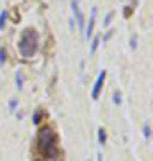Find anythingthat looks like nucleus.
Here are the masks:
<instances>
[{
  "mask_svg": "<svg viewBox=\"0 0 153 161\" xmlns=\"http://www.w3.org/2000/svg\"><path fill=\"white\" fill-rule=\"evenodd\" d=\"M98 142H100L102 145L107 142V134H105V131H103V129H98Z\"/></svg>",
  "mask_w": 153,
  "mask_h": 161,
  "instance_id": "nucleus-6",
  "label": "nucleus"
},
{
  "mask_svg": "<svg viewBox=\"0 0 153 161\" xmlns=\"http://www.w3.org/2000/svg\"><path fill=\"white\" fill-rule=\"evenodd\" d=\"M39 118H41V113H38V115L34 116V124H39Z\"/></svg>",
  "mask_w": 153,
  "mask_h": 161,
  "instance_id": "nucleus-13",
  "label": "nucleus"
},
{
  "mask_svg": "<svg viewBox=\"0 0 153 161\" xmlns=\"http://www.w3.org/2000/svg\"><path fill=\"white\" fill-rule=\"evenodd\" d=\"M114 104H121V93L119 92L114 93Z\"/></svg>",
  "mask_w": 153,
  "mask_h": 161,
  "instance_id": "nucleus-12",
  "label": "nucleus"
},
{
  "mask_svg": "<svg viewBox=\"0 0 153 161\" xmlns=\"http://www.w3.org/2000/svg\"><path fill=\"white\" fill-rule=\"evenodd\" d=\"M96 7H93V11H91V18H89V23L85 25V29H84V36L89 40L91 36H93V29H94V22H96Z\"/></svg>",
  "mask_w": 153,
  "mask_h": 161,
  "instance_id": "nucleus-4",
  "label": "nucleus"
},
{
  "mask_svg": "<svg viewBox=\"0 0 153 161\" xmlns=\"http://www.w3.org/2000/svg\"><path fill=\"white\" fill-rule=\"evenodd\" d=\"M130 45H132V48H135V36L132 38V41H130Z\"/></svg>",
  "mask_w": 153,
  "mask_h": 161,
  "instance_id": "nucleus-14",
  "label": "nucleus"
},
{
  "mask_svg": "<svg viewBox=\"0 0 153 161\" xmlns=\"http://www.w3.org/2000/svg\"><path fill=\"white\" fill-rule=\"evenodd\" d=\"M112 18H114V13L110 11V13L107 14V18L103 20V27H109V23H110V20H112Z\"/></svg>",
  "mask_w": 153,
  "mask_h": 161,
  "instance_id": "nucleus-8",
  "label": "nucleus"
},
{
  "mask_svg": "<svg viewBox=\"0 0 153 161\" xmlns=\"http://www.w3.org/2000/svg\"><path fill=\"white\" fill-rule=\"evenodd\" d=\"M38 147H39V152L48 159H55L59 156V149H57V138L55 132L52 131L50 127H43L39 131V136H38Z\"/></svg>",
  "mask_w": 153,
  "mask_h": 161,
  "instance_id": "nucleus-1",
  "label": "nucleus"
},
{
  "mask_svg": "<svg viewBox=\"0 0 153 161\" xmlns=\"http://www.w3.org/2000/svg\"><path fill=\"white\" fill-rule=\"evenodd\" d=\"M22 74H20V72H18V75H16V86H18V90H22V86H23V84H22Z\"/></svg>",
  "mask_w": 153,
  "mask_h": 161,
  "instance_id": "nucleus-10",
  "label": "nucleus"
},
{
  "mask_svg": "<svg viewBox=\"0 0 153 161\" xmlns=\"http://www.w3.org/2000/svg\"><path fill=\"white\" fill-rule=\"evenodd\" d=\"M142 132H144V136H146V140H150V138H151V129H150V125H144Z\"/></svg>",
  "mask_w": 153,
  "mask_h": 161,
  "instance_id": "nucleus-9",
  "label": "nucleus"
},
{
  "mask_svg": "<svg viewBox=\"0 0 153 161\" xmlns=\"http://www.w3.org/2000/svg\"><path fill=\"white\" fill-rule=\"evenodd\" d=\"M6 20H7V11H2L0 13V29L6 27Z\"/></svg>",
  "mask_w": 153,
  "mask_h": 161,
  "instance_id": "nucleus-7",
  "label": "nucleus"
},
{
  "mask_svg": "<svg viewBox=\"0 0 153 161\" xmlns=\"http://www.w3.org/2000/svg\"><path fill=\"white\" fill-rule=\"evenodd\" d=\"M100 41H102V38H100V36H96V38L93 40V43H91V54H94V52H96L98 45H100Z\"/></svg>",
  "mask_w": 153,
  "mask_h": 161,
  "instance_id": "nucleus-5",
  "label": "nucleus"
},
{
  "mask_svg": "<svg viewBox=\"0 0 153 161\" xmlns=\"http://www.w3.org/2000/svg\"><path fill=\"white\" fill-rule=\"evenodd\" d=\"M98 158H96V161H102V154H96Z\"/></svg>",
  "mask_w": 153,
  "mask_h": 161,
  "instance_id": "nucleus-16",
  "label": "nucleus"
},
{
  "mask_svg": "<svg viewBox=\"0 0 153 161\" xmlns=\"http://www.w3.org/2000/svg\"><path fill=\"white\" fill-rule=\"evenodd\" d=\"M39 47V36L34 29H25L20 34V41H18V50L23 58H32Z\"/></svg>",
  "mask_w": 153,
  "mask_h": 161,
  "instance_id": "nucleus-2",
  "label": "nucleus"
},
{
  "mask_svg": "<svg viewBox=\"0 0 153 161\" xmlns=\"http://www.w3.org/2000/svg\"><path fill=\"white\" fill-rule=\"evenodd\" d=\"M125 16H130V7H125Z\"/></svg>",
  "mask_w": 153,
  "mask_h": 161,
  "instance_id": "nucleus-15",
  "label": "nucleus"
},
{
  "mask_svg": "<svg viewBox=\"0 0 153 161\" xmlns=\"http://www.w3.org/2000/svg\"><path fill=\"white\" fill-rule=\"evenodd\" d=\"M105 77H107V72L103 70L102 74L98 75V79H96V82H94V88H93V93H91V97L96 100L98 97H100V92H102V86H103V80H105Z\"/></svg>",
  "mask_w": 153,
  "mask_h": 161,
  "instance_id": "nucleus-3",
  "label": "nucleus"
},
{
  "mask_svg": "<svg viewBox=\"0 0 153 161\" xmlns=\"http://www.w3.org/2000/svg\"><path fill=\"white\" fill-rule=\"evenodd\" d=\"M77 2H79V0H77Z\"/></svg>",
  "mask_w": 153,
  "mask_h": 161,
  "instance_id": "nucleus-17",
  "label": "nucleus"
},
{
  "mask_svg": "<svg viewBox=\"0 0 153 161\" xmlns=\"http://www.w3.org/2000/svg\"><path fill=\"white\" fill-rule=\"evenodd\" d=\"M6 63V50L4 48H0V64Z\"/></svg>",
  "mask_w": 153,
  "mask_h": 161,
  "instance_id": "nucleus-11",
  "label": "nucleus"
}]
</instances>
